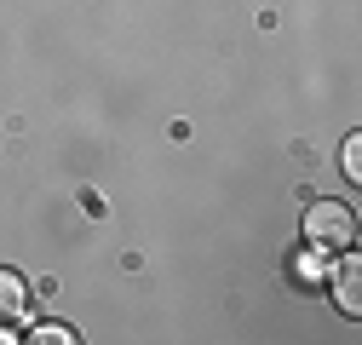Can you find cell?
Listing matches in <instances>:
<instances>
[{"label":"cell","mask_w":362,"mask_h":345,"mask_svg":"<svg viewBox=\"0 0 362 345\" xmlns=\"http://www.w3.org/2000/svg\"><path fill=\"white\" fill-rule=\"evenodd\" d=\"M23 305H29V288H23V276L0 265V322H12Z\"/></svg>","instance_id":"cell-3"},{"label":"cell","mask_w":362,"mask_h":345,"mask_svg":"<svg viewBox=\"0 0 362 345\" xmlns=\"http://www.w3.org/2000/svg\"><path fill=\"white\" fill-rule=\"evenodd\" d=\"M339 161H345V179H351V185H362V133H351V139H345V156H339Z\"/></svg>","instance_id":"cell-5"},{"label":"cell","mask_w":362,"mask_h":345,"mask_svg":"<svg viewBox=\"0 0 362 345\" xmlns=\"http://www.w3.org/2000/svg\"><path fill=\"white\" fill-rule=\"evenodd\" d=\"M29 339H35V345H75L81 334H75V328H64V322H40Z\"/></svg>","instance_id":"cell-4"},{"label":"cell","mask_w":362,"mask_h":345,"mask_svg":"<svg viewBox=\"0 0 362 345\" xmlns=\"http://www.w3.org/2000/svg\"><path fill=\"white\" fill-rule=\"evenodd\" d=\"M305 242L316 253H339L356 242V213L345 201H310L305 207Z\"/></svg>","instance_id":"cell-1"},{"label":"cell","mask_w":362,"mask_h":345,"mask_svg":"<svg viewBox=\"0 0 362 345\" xmlns=\"http://www.w3.org/2000/svg\"><path fill=\"white\" fill-rule=\"evenodd\" d=\"M339 253L345 259H339V271H334V305L345 317H362V259L351 247H339Z\"/></svg>","instance_id":"cell-2"}]
</instances>
